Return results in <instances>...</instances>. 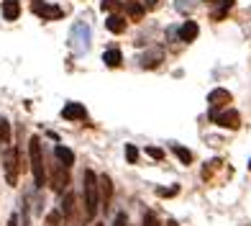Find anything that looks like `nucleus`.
<instances>
[{"instance_id":"obj_1","label":"nucleus","mask_w":251,"mask_h":226,"mask_svg":"<svg viewBox=\"0 0 251 226\" xmlns=\"http://www.w3.org/2000/svg\"><path fill=\"white\" fill-rule=\"evenodd\" d=\"M82 200H85V219L93 221L100 211V193H98V175L85 170L82 175Z\"/></svg>"},{"instance_id":"obj_2","label":"nucleus","mask_w":251,"mask_h":226,"mask_svg":"<svg viewBox=\"0 0 251 226\" xmlns=\"http://www.w3.org/2000/svg\"><path fill=\"white\" fill-rule=\"evenodd\" d=\"M28 157H31L33 183H36V188H44V183H47V170H44V152H41V139L39 137H31V141H28Z\"/></svg>"},{"instance_id":"obj_3","label":"nucleus","mask_w":251,"mask_h":226,"mask_svg":"<svg viewBox=\"0 0 251 226\" xmlns=\"http://www.w3.org/2000/svg\"><path fill=\"white\" fill-rule=\"evenodd\" d=\"M90 39H93V31L85 21H79V24L72 26V33H70V47L75 54H85L90 49Z\"/></svg>"},{"instance_id":"obj_4","label":"nucleus","mask_w":251,"mask_h":226,"mask_svg":"<svg viewBox=\"0 0 251 226\" xmlns=\"http://www.w3.org/2000/svg\"><path fill=\"white\" fill-rule=\"evenodd\" d=\"M3 167H5L8 185H16V183H18V149H16V146H8V149H5V154H3Z\"/></svg>"},{"instance_id":"obj_5","label":"nucleus","mask_w":251,"mask_h":226,"mask_svg":"<svg viewBox=\"0 0 251 226\" xmlns=\"http://www.w3.org/2000/svg\"><path fill=\"white\" fill-rule=\"evenodd\" d=\"M210 118L218 123L221 129H238L241 126V116H238V111H223V113H210Z\"/></svg>"},{"instance_id":"obj_6","label":"nucleus","mask_w":251,"mask_h":226,"mask_svg":"<svg viewBox=\"0 0 251 226\" xmlns=\"http://www.w3.org/2000/svg\"><path fill=\"white\" fill-rule=\"evenodd\" d=\"M31 8H33V13L41 16L44 21H56V18H62V16H64V10H62V8L49 5V3H41V0H33Z\"/></svg>"},{"instance_id":"obj_7","label":"nucleus","mask_w":251,"mask_h":226,"mask_svg":"<svg viewBox=\"0 0 251 226\" xmlns=\"http://www.w3.org/2000/svg\"><path fill=\"white\" fill-rule=\"evenodd\" d=\"M70 167L64 165H54L51 167V188L56 190V193H64L67 185H70V172H67Z\"/></svg>"},{"instance_id":"obj_8","label":"nucleus","mask_w":251,"mask_h":226,"mask_svg":"<svg viewBox=\"0 0 251 226\" xmlns=\"http://www.w3.org/2000/svg\"><path fill=\"white\" fill-rule=\"evenodd\" d=\"M98 193H100V200H102V208H110L113 203V180L108 175H100L98 177Z\"/></svg>"},{"instance_id":"obj_9","label":"nucleus","mask_w":251,"mask_h":226,"mask_svg":"<svg viewBox=\"0 0 251 226\" xmlns=\"http://www.w3.org/2000/svg\"><path fill=\"white\" fill-rule=\"evenodd\" d=\"M231 93L228 90H223V87H215V90H210V95H208V106H210V111L215 113L218 108H223V106H228L231 103Z\"/></svg>"},{"instance_id":"obj_10","label":"nucleus","mask_w":251,"mask_h":226,"mask_svg":"<svg viewBox=\"0 0 251 226\" xmlns=\"http://www.w3.org/2000/svg\"><path fill=\"white\" fill-rule=\"evenodd\" d=\"M62 118H67V121H85L87 118V111H85L82 103H67L62 108Z\"/></svg>"},{"instance_id":"obj_11","label":"nucleus","mask_w":251,"mask_h":226,"mask_svg":"<svg viewBox=\"0 0 251 226\" xmlns=\"http://www.w3.org/2000/svg\"><path fill=\"white\" fill-rule=\"evenodd\" d=\"M198 33H200V28H198L195 21H185V24L179 26V39L182 41H195Z\"/></svg>"},{"instance_id":"obj_12","label":"nucleus","mask_w":251,"mask_h":226,"mask_svg":"<svg viewBox=\"0 0 251 226\" xmlns=\"http://www.w3.org/2000/svg\"><path fill=\"white\" fill-rule=\"evenodd\" d=\"M54 157H56V160H59V165H64V167H72V165H75V152L67 149V146H62V144L54 146Z\"/></svg>"},{"instance_id":"obj_13","label":"nucleus","mask_w":251,"mask_h":226,"mask_svg":"<svg viewBox=\"0 0 251 226\" xmlns=\"http://www.w3.org/2000/svg\"><path fill=\"white\" fill-rule=\"evenodd\" d=\"M21 16V0H3V18L16 21Z\"/></svg>"},{"instance_id":"obj_14","label":"nucleus","mask_w":251,"mask_h":226,"mask_svg":"<svg viewBox=\"0 0 251 226\" xmlns=\"http://www.w3.org/2000/svg\"><path fill=\"white\" fill-rule=\"evenodd\" d=\"M105 26H108V31H113V33H123V31H126V18H123L121 13H110L108 21H105Z\"/></svg>"},{"instance_id":"obj_15","label":"nucleus","mask_w":251,"mask_h":226,"mask_svg":"<svg viewBox=\"0 0 251 226\" xmlns=\"http://www.w3.org/2000/svg\"><path fill=\"white\" fill-rule=\"evenodd\" d=\"M102 62H105V67H121L123 56H121L118 49H108L105 54H102Z\"/></svg>"},{"instance_id":"obj_16","label":"nucleus","mask_w":251,"mask_h":226,"mask_svg":"<svg viewBox=\"0 0 251 226\" xmlns=\"http://www.w3.org/2000/svg\"><path fill=\"white\" fill-rule=\"evenodd\" d=\"M72 211H75V196L70 193V190H64V200H62V211L64 219H72Z\"/></svg>"},{"instance_id":"obj_17","label":"nucleus","mask_w":251,"mask_h":226,"mask_svg":"<svg viewBox=\"0 0 251 226\" xmlns=\"http://www.w3.org/2000/svg\"><path fill=\"white\" fill-rule=\"evenodd\" d=\"M159 62H162V52H159V49L151 52V54H144V56H141V67H149V70H154Z\"/></svg>"},{"instance_id":"obj_18","label":"nucleus","mask_w":251,"mask_h":226,"mask_svg":"<svg viewBox=\"0 0 251 226\" xmlns=\"http://www.w3.org/2000/svg\"><path fill=\"white\" fill-rule=\"evenodd\" d=\"M172 152L177 154V160H179L182 165H190V162H192V152H190V149H185V146L172 144Z\"/></svg>"},{"instance_id":"obj_19","label":"nucleus","mask_w":251,"mask_h":226,"mask_svg":"<svg viewBox=\"0 0 251 226\" xmlns=\"http://www.w3.org/2000/svg\"><path fill=\"white\" fill-rule=\"evenodd\" d=\"M0 144H10V123L0 116Z\"/></svg>"},{"instance_id":"obj_20","label":"nucleus","mask_w":251,"mask_h":226,"mask_svg":"<svg viewBox=\"0 0 251 226\" xmlns=\"http://www.w3.org/2000/svg\"><path fill=\"white\" fill-rule=\"evenodd\" d=\"M102 10H108V13H121L123 3L121 0H102Z\"/></svg>"},{"instance_id":"obj_21","label":"nucleus","mask_w":251,"mask_h":226,"mask_svg":"<svg viewBox=\"0 0 251 226\" xmlns=\"http://www.w3.org/2000/svg\"><path fill=\"white\" fill-rule=\"evenodd\" d=\"M126 10H128L131 18H141V16H144V5H141V3H133V0L126 5Z\"/></svg>"},{"instance_id":"obj_22","label":"nucleus","mask_w":251,"mask_h":226,"mask_svg":"<svg viewBox=\"0 0 251 226\" xmlns=\"http://www.w3.org/2000/svg\"><path fill=\"white\" fill-rule=\"evenodd\" d=\"M44 226H62V213H59V211H49Z\"/></svg>"},{"instance_id":"obj_23","label":"nucleus","mask_w":251,"mask_h":226,"mask_svg":"<svg viewBox=\"0 0 251 226\" xmlns=\"http://www.w3.org/2000/svg\"><path fill=\"white\" fill-rule=\"evenodd\" d=\"M126 160H128V165L139 162V149H136L133 144H126Z\"/></svg>"},{"instance_id":"obj_24","label":"nucleus","mask_w":251,"mask_h":226,"mask_svg":"<svg viewBox=\"0 0 251 226\" xmlns=\"http://www.w3.org/2000/svg\"><path fill=\"white\" fill-rule=\"evenodd\" d=\"M205 3H208V5H221V10H226V13H228V10L233 8L236 0H205Z\"/></svg>"},{"instance_id":"obj_25","label":"nucleus","mask_w":251,"mask_h":226,"mask_svg":"<svg viewBox=\"0 0 251 226\" xmlns=\"http://www.w3.org/2000/svg\"><path fill=\"white\" fill-rule=\"evenodd\" d=\"M141 226H159V221H156V213H144V224Z\"/></svg>"},{"instance_id":"obj_26","label":"nucleus","mask_w":251,"mask_h":226,"mask_svg":"<svg viewBox=\"0 0 251 226\" xmlns=\"http://www.w3.org/2000/svg\"><path fill=\"white\" fill-rule=\"evenodd\" d=\"M146 154L154 157V160H164V152H162V149H156V146H146Z\"/></svg>"},{"instance_id":"obj_27","label":"nucleus","mask_w":251,"mask_h":226,"mask_svg":"<svg viewBox=\"0 0 251 226\" xmlns=\"http://www.w3.org/2000/svg\"><path fill=\"white\" fill-rule=\"evenodd\" d=\"M113 226H128V216H126V211H121V213H118L116 221H113Z\"/></svg>"},{"instance_id":"obj_28","label":"nucleus","mask_w":251,"mask_h":226,"mask_svg":"<svg viewBox=\"0 0 251 226\" xmlns=\"http://www.w3.org/2000/svg\"><path fill=\"white\" fill-rule=\"evenodd\" d=\"M179 193V188H162V190H159V196H162V198H172V196H177Z\"/></svg>"},{"instance_id":"obj_29","label":"nucleus","mask_w":251,"mask_h":226,"mask_svg":"<svg viewBox=\"0 0 251 226\" xmlns=\"http://www.w3.org/2000/svg\"><path fill=\"white\" fill-rule=\"evenodd\" d=\"M156 3H159V0H141L144 8H156Z\"/></svg>"},{"instance_id":"obj_30","label":"nucleus","mask_w":251,"mask_h":226,"mask_svg":"<svg viewBox=\"0 0 251 226\" xmlns=\"http://www.w3.org/2000/svg\"><path fill=\"white\" fill-rule=\"evenodd\" d=\"M8 226H18V216H16V213H10V219H8Z\"/></svg>"},{"instance_id":"obj_31","label":"nucleus","mask_w":251,"mask_h":226,"mask_svg":"<svg viewBox=\"0 0 251 226\" xmlns=\"http://www.w3.org/2000/svg\"><path fill=\"white\" fill-rule=\"evenodd\" d=\"M164 226H177V221H167Z\"/></svg>"},{"instance_id":"obj_32","label":"nucleus","mask_w":251,"mask_h":226,"mask_svg":"<svg viewBox=\"0 0 251 226\" xmlns=\"http://www.w3.org/2000/svg\"><path fill=\"white\" fill-rule=\"evenodd\" d=\"M249 170H251V160H249Z\"/></svg>"},{"instance_id":"obj_33","label":"nucleus","mask_w":251,"mask_h":226,"mask_svg":"<svg viewBox=\"0 0 251 226\" xmlns=\"http://www.w3.org/2000/svg\"><path fill=\"white\" fill-rule=\"evenodd\" d=\"M93 226H102V224H93Z\"/></svg>"}]
</instances>
